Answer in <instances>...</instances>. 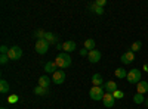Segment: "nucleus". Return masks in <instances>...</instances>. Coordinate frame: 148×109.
<instances>
[{
	"instance_id": "nucleus-20",
	"label": "nucleus",
	"mask_w": 148,
	"mask_h": 109,
	"mask_svg": "<svg viewBox=\"0 0 148 109\" xmlns=\"http://www.w3.org/2000/svg\"><path fill=\"white\" fill-rule=\"evenodd\" d=\"M9 91V83L6 81V80H2L0 81V93H8Z\"/></svg>"
},
{
	"instance_id": "nucleus-24",
	"label": "nucleus",
	"mask_w": 148,
	"mask_h": 109,
	"mask_svg": "<svg viewBox=\"0 0 148 109\" xmlns=\"http://www.w3.org/2000/svg\"><path fill=\"white\" fill-rule=\"evenodd\" d=\"M45 34H46V31H43V30H37V31L34 32V37H37V40H42V39H45Z\"/></svg>"
},
{
	"instance_id": "nucleus-19",
	"label": "nucleus",
	"mask_w": 148,
	"mask_h": 109,
	"mask_svg": "<svg viewBox=\"0 0 148 109\" xmlns=\"http://www.w3.org/2000/svg\"><path fill=\"white\" fill-rule=\"evenodd\" d=\"M34 94L46 96V94H47V89H45V87H42V86H36V87H34Z\"/></svg>"
},
{
	"instance_id": "nucleus-7",
	"label": "nucleus",
	"mask_w": 148,
	"mask_h": 109,
	"mask_svg": "<svg viewBox=\"0 0 148 109\" xmlns=\"http://www.w3.org/2000/svg\"><path fill=\"white\" fill-rule=\"evenodd\" d=\"M102 102H104V106H107V108H113L114 103H116V99H114V96L111 94V93H105Z\"/></svg>"
},
{
	"instance_id": "nucleus-21",
	"label": "nucleus",
	"mask_w": 148,
	"mask_h": 109,
	"mask_svg": "<svg viewBox=\"0 0 148 109\" xmlns=\"http://www.w3.org/2000/svg\"><path fill=\"white\" fill-rule=\"evenodd\" d=\"M84 49H88L89 52L90 50H95V40H92V39H88L84 41Z\"/></svg>"
},
{
	"instance_id": "nucleus-2",
	"label": "nucleus",
	"mask_w": 148,
	"mask_h": 109,
	"mask_svg": "<svg viewBox=\"0 0 148 109\" xmlns=\"http://www.w3.org/2000/svg\"><path fill=\"white\" fill-rule=\"evenodd\" d=\"M104 89L98 87V86H92V89L89 90V96L92 100H102L104 99Z\"/></svg>"
},
{
	"instance_id": "nucleus-30",
	"label": "nucleus",
	"mask_w": 148,
	"mask_h": 109,
	"mask_svg": "<svg viewBox=\"0 0 148 109\" xmlns=\"http://www.w3.org/2000/svg\"><path fill=\"white\" fill-rule=\"evenodd\" d=\"M16 100H18L16 96H12V97H9V102H16Z\"/></svg>"
},
{
	"instance_id": "nucleus-5",
	"label": "nucleus",
	"mask_w": 148,
	"mask_h": 109,
	"mask_svg": "<svg viewBox=\"0 0 148 109\" xmlns=\"http://www.w3.org/2000/svg\"><path fill=\"white\" fill-rule=\"evenodd\" d=\"M49 46H51V44H49L45 39L37 40V41H36V52L40 53V55H45V53L49 50Z\"/></svg>"
},
{
	"instance_id": "nucleus-16",
	"label": "nucleus",
	"mask_w": 148,
	"mask_h": 109,
	"mask_svg": "<svg viewBox=\"0 0 148 109\" xmlns=\"http://www.w3.org/2000/svg\"><path fill=\"white\" fill-rule=\"evenodd\" d=\"M114 74H116V77H117V78H120V80L127 78V71H126L125 68H117V69L114 71Z\"/></svg>"
},
{
	"instance_id": "nucleus-25",
	"label": "nucleus",
	"mask_w": 148,
	"mask_h": 109,
	"mask_svg": "<svg viewBox=\"0 0 148 109\" xmlns=\"http://www.w3.org/2000/svg\"><path fill=\"white\" fill-rule=\"evenodd\" d=\"M114 96V99H123V96H125V93H123L121 90H116L114 93H111Z\"/></svg>"
},
{
	"instance_id": "nucleus-4",
	"label": "nucleus",
	"mask_w": 148,
	"mask_h": 109,
	"mask_svg": "<svg viewBox=\"0 0 148 109\" xmlns=\"http://www.w3.org/2000/svg\"><path fill=\"white\" fill-rule=\"evenodd\" d=\"M8 56H9L10 60H18L22 56V49H21V47H18V46H12V47H9Z\"/></svg>"
},
{
	"instance_id": "nucleus-29",
	"label": "nucleus",
	"mask_w": 148,
	"mask_h": 109,
	"mask_svg": "<svg viewBox=\"0 0 148 109\" xmlns=\"http://www.w3.org/2000/svg\"><path fill=\"white\" fill-rule=\"evenodd\" d=\"M80 55H82V56H88V55H89V50H88V49H84V47H83V49L80 50Z\"/></svg>"
},
{
	"instance_id": "nucleus-26",
	"label": "nucleus",
	"mask_w": 148,
	"mask_h": 109,
	"mask_svg": "<svg viewBox=\"0 0 148 109\" xmlns=\"http://www.w3.org/2000/svg\"><path fill=\"white\" fill-rule=\"evenodd\" d=\"M8 59H9V56H8V55H2V56H0V64L5 65V64L8 62Z\"/></svg>"
},
{
	"instance_id": "nucleus-3",
	"label": "nucleus",
	"mask_w": 148,
	"mask_h": 109,
	"mask_svg": "<svg viewBox=\"0 0 148 109\" xmlns=\"http://www.w3.org/2000/svg\"><path fill=\"white\" fill-rule=\"evenodd\" d=\"M127 81L132 84H138L141 81V71L138 68H133L127 72Z\"/></svg>"
},
{
	"instance_id": "nucleus-13",
	"label": "nucleus",
	"mask_w": 148,
	"mask_h": 109,
	"mask_svg": "<svg viewBox=\"0 0 148 109\" xmlns=\"http://www.w3.org/2000/svg\"><path fill=\"white\" fill-rule=\"evenodd\" d=\"M136 91H138L139 94H145V93L148 91V83L141 80V81L136 84Z\"/></svg>"
},
{
	"instance_id": "nucleus-10",
	"label": "nucleus",
	"mask_w": 148,
	"mask_h": 109,
	"mask_svg": "<svg viewBox=\"0 0 148 109\" xmlns=\"http://www.w3.org/2000/svg\"><path fill=\"white\" fill-rule=\"evenodd\" d=\"M56 64H55V60H49V62L45 64V71L47 72V74H55V72L58 71L56 69Z\"/></svg>"
},
{
	"instance_id": "nucleus-28",
	"label": "nucleus",
	"mask_w": 148,
	"mask_h": 109,
	"mask_svg": "<svg viewBox=\"0 0 148 109\" xmlns=\"http://www.w3.org/2000/svg\"><path fill=\"white\" fill-rule=\"evenodd\" d=\"M98 6H101V7H104L105 5H107V0H96V2H95Z\"/></svg>"
},
{
	"instance_id": "nucleus-17",
	"label": "nucleus",
	"mask_w": 148,
	"mask_h": 109,
	"mask_svg": "<svg viewBox=\"0 0 148 109\" xmlns=\"http://www.w3.org/2000/svg\"><path fill=\"white\" fill-rule=\"evenodd\" d=\"M89 9H90L92 12H95L96 15H102V14H104V7H101V6H98V5H96L95 2H93V3H92V5L89 6Z\"/></svg>"
},
{
	"instance_id": "nucleus-33",
	"label": "nucleus",
	"mask_w": 148,
	"mask_h": 109,
	"mask_svg": "<svg viewBox=\"0 0 148 109\" xmlns=\"http://www.w3.org/2000/svg\"><path fill=\"white\" fill-rule=\"evenodd\" d=\"M2 109H6V108H2Z\"/></svg>"
},
{
	"instance_id": "nucleus-32",
	"label": "nucleus",
	"mask_w": 148,
	"mask_h": 109,
	"mask_svg": "<svg viewBox=\"0 0 148 109\" xmlns=\"http://www.w3.org/2000/svg\"><path fill=\"white\" fill-rule=\"evenodd\" d=\"M144 103H145V105L148 106V99H145V102H144Z\"/></svg>"
},
{
	"instance_id": "nucleus-22",
	"label": "nucleus",
	"mask_w": 148,
	"mask_h": 109,
	"mask_svg": "<svg viewBox=\"0 0 148 109\" xmlns=\"http://www.w3.org/2000/svg\"><path fill=\"white\" fill-rule=\"evenodd\" d=\"M133 102L136 103V105H141V103H144V102H145L144 94H139V93H136V94L133 96Z\"/></svg>"
},
{
	"instance_id": "nucleus-1",
	"label": "nucleus",
	"mask_w": 148,
	"mask_h": 109,
	"mask_svg": "<svg viewBox=\"0 0 148 109\" xmlns=\"http://www.w3.org/2000/svg\"><path fill=\"white\" fill-rule=\"evenodd\" d=\"M55 64H56V66H58V68H61V69L70 68V66H71V58H70V55H68V53L62 52V53H59V55L56 56Z\"/></svg>"
},
{
	"instance_id": "nucleus-14",
	"label": "nucleus",
	"mask_w": 148,
	"mask_h": 109,
	"mask_svg": "<svg viewBox=\"0 0 148 109\" xmlns=\"http://www.w3.org/2000/svg\"><path fill=\"white\" fill-rule=\"evenodd\" d=\"M45 40L49 43V44H58V35L56 34H53V32H47L46 31V34H45Z\"/></svg>"
},
{
	"instance_id": "nucleus-6",
	"label": "nucleus",
	"mask_w": 148,
	"mask_h": 109,
	"mask_svg": "<svg viewBox=\"0 0 148 109\" xmlns=\"http://www.w3.org/2000/svg\"><path fill=\"white\" fill-rule=\"evenodd\" d=\"M120 60H121V64H125V65L132 64L133 60H135V55H133V52L127 50L126 53H123V55H121V58H120Z\"/></svg>"
},
{
	"instance_id": "nucleus-27",
	"label": "nucleus",
	"mask_w": 148,
	"mask_h": 109,
	"mask_svg": "<svg viewBox=\"0 0 148 109\" xmlns=\"http://www.w3.org/2000/svg\"><path fill=\"white\" fill-rule=\"evenodd\" d=\"M0 52H2V55H8V52H9V49H8V46H2L0 47Z\"/></svg>"
},
{
	"instance_id": "nucleus-18",
	"label": "nucleus",
	"mask_w": 148,
	"mask_h": 109,
	"mask_svg": "<svg viewBox=\"0 0 148 109\" xmlns=\"http://www.w3.org/2000/svg\"><path fill=\"white\" fill-rule=\"evenodd\" d=\"M49 84H51V80H49V77L42 75V77L39 78V86H42V87L47 89V87H49Z\"/></svg>"
},
{
	"instance_id": "nucleus-12",
	"label": "nucleus",
	"mask_w": 148,
	"mask_h": 109,
	"mask_svg": "<svg viewBox=\"0 0 148 109\" xmlns=\"http://www.w3.org/2000/svg\"><path fill=\"white\" fill-rule=\"evenodd\" d=\"M62 50H64L65 53H71V52H74V50H76V43L71 41V40L65 41V43L62 44Z\"/></svg>"
},
{
	"instance_id": "nucleus-9",
	"label": "nucleus",
	"mask_w": 148,
	"mask_h": 109,
	"mask_svg": "<svg viewBox=\"0 0 148 109\" xmlns=\"http://www.w3.org/2000/svg\"><path fill=\"white\" fill-rule=\"evenodd\" d=\"M52 80H53L55 84H62L65 81V72L64 71H56L52 77Z\"/></svg>"
},
{
	"instance_id": "nucleus-15",
	"label": "nucleus",
	"mask_w": 148,
	"mask_h": 109,
	"mask_svg": "<svg viewBox=\"0 0 148 109\" xmlns=\"http://www.w3.org/2000/svg\"><path fill=\"white\" fill-rule=\"evenodd\" d=\"M92 84H93V86H98V87H101L102 84H104V80H102V77H101L99 74H98V72L92 75Z\"/></svg>"
},
{
	"instance_id": "nucleus-31",
	"label": "nucleus",
	"mask_w": 148,
	"mask_h": 109,
	"mask_svg": "<svg viewBox=\"0 0 148 109\" xmlns=\"http://www.w3.org/2000/svg\"><path fill=\"white\" fill-rule=\"evenodd\" d=\"M56 49L58 50H62V44H56Z\"/></svg>"
},
{
	"instance_id": "nucleus-11",
	"label": "nucleus",
	"mask_w": 148,
	"mask_h": 109,
	"mask_svg": "<svg viewBox=\"0 0 148 109\" xmlns=\"http://www.w3.org/2000/svg\"><path fill=\"white\" fill-rule=\"evenodd\" d=\"M104 89H105V93H114L116 90H119L116 81H107V83H104Z\"/></svg>"
},
{
	"instance_id": "nucleus-23",
	"label": "nucleus",
	"mask_w": 148,
	"mask_h": 109,
	"mask_svg": "<svg viewBox=\"0 0 148 109\" xmlns=\"http://www.w3.org/2000/svg\"><path fill=\"white\" fill-rule=\"evenodd\" d=\"M141 47H142V43L141 41H135V43H132V46H130V52H139L141 50Z\"/></svg>"
},
{
	"instance_id": "nucleus-8",
	"label": "nucleus",
	"mask_w": 148,
	"mask_h": 109,
	"mask_svg": "<svg viewBox=\"0 0 148 109\" xmlns=\"http://www.w3.org/2000/svg\"><path fill=\"white\" fill-rule=\"evenodd\" d=\"M88 59H89V62L90 64H96V62H99V59H101V52L99 50H90L89 55H88Z\"/></svg>"
}]
</instances>
